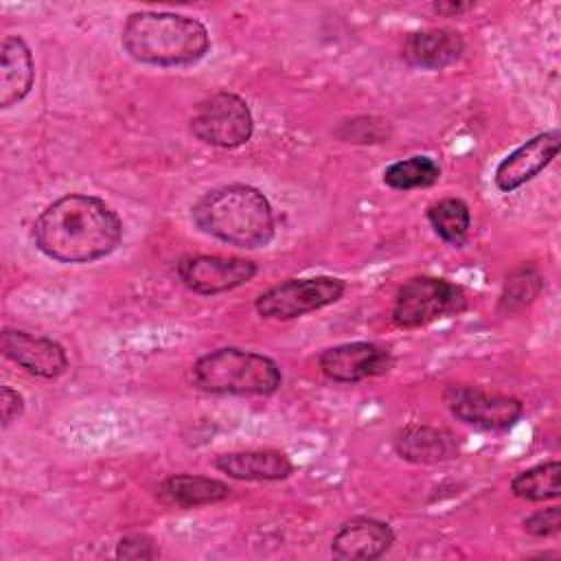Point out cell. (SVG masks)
Returning <instances> with one entry per match:
<instances>
[{
    "label": "cell",
    "instance_id": "obj_22",
    "mask_svg": "<svg viewBox=\"0 0 561 561\" xmlns=\"http://www.w3.org/2000/svg\"><path fill=\"white\" fill-rule=\"evenodd\" d=\"M440 180V167L430 156H410L383 169V184L394 191L427 188Z\"/></svg>",
    "mask_w": 561,
    "mask_h": 561
},
{
    "label": "cell",
    "instance_id": "obj_6",
    "mask_svg": "<svg viewBox=\"0 0 561 561\" xmlns=\"http://www.w3.org/2000/svg\"><path fill=\"white\" fill-rule=\"evenodd\" d=\"M191 134L210 147H241L254 134L250 105L234 92H215L197 103L191 116Z\"/></svg>",
    "mask_w": 561,
    "mask_h": 561
},
{
    "label": "cell",
    "instance_id": "obj_17",
    "mask_svg": "<svg viewBox=\"0 0 561 561\" xmlns=\"http://www.w3.org/2000/svg\"><path fill=\"white\" fill-rule=\"evenodd\" d=\"M35 81V61L20 35H7L0 46V107L9 110L24 101Z\"/></svg>",
    "mask_w": 561,
    "mask_h": 561
},
{
    "label": "cell",
    "instance_id": "obj_12",
    "mask_svg": "<svg viewBox=\"0 0 561 561\" xmlns=\"http://www.w3.org/2000/svg\"><path fill=\"white\" fill-rule=\"evenodd\" d=\"M561 134L557 129L541 131L526 142H522L517 149H513L506 158L500 160L493 173V182L497 191L513 193L533 178H537L559 153Z\"/></svg>",
    "mask_w": 561,
    "mask_h": 561
},
{
    "label": "cell",
    "instance_id": "obj_23",
    "mask_svg": "<svg viewBox=\"0 0 561 561\" xmlns=\"http://www.w3.org/2000/svg\"><path fill=\"white\" fill-rule=\"evenodd\" d=\"M390 134H392L390 121L375 114L351 116L335 127V136L342 142H351V145H381V142H388Z\"/></svg>",
    "mask_w": 561,
    "mask_h": 561
},
{
    "label": "cell",
    "instance_id": "obj_19",
    "mask_svg": "<svg viewBox=\"0 0 561 561\" xmlns=\"http://www.w3.org/2000/svg\"><path fill=\"white\" fill-rule=\"evenodd\" d=\"M541 289H543V276H541L539 267L533 261L517 263L504 276L502 291L497 298V313L508 318V316L524 311L526 307H530L537 300Z\"/></svg>",
    "mask_w": 561,
    "mask_h": 561
},
{
    "label": "cell",
    "instance_id": "obj_3",
    "mask_svg": "<svg viewBox=\"0 0 561 561\" xmlns=\"http://www.w3.org/2000/svg\"><path fill=\"white\" fill-rule=\"evenodd\" d=\"M125 53L140 64L173 68L199 61L210 48L208 28L182 13L134 11L121 28Z\"/></svg>",
    "mask_w": 561,
    "mask_h": 561
},
{
    "label": "cell",
    "instance_id": "obj_10",
    "mask_svg": "<svg viewBox=\"0 0 561 561\" xmlns=\"http://www.w3.org/2000/svg\"><path fill=\"white\" fill-rule=\"evenodd\" d=\"M320 373L337 383H357L392 368V355L373 342H344L318 355Z\"/></svg>",
    "mask_w": 561,
    "mask_h": 561
},
{
    "label": "cell",
    "instance_id": "obj_16",
    "mask_svg": "<svg viewBox=\"0 0 561 561\" xmlns=\"http://www.w3.org/2000/svg\"><path fill=\"white\" fill-rule=\"evenodd\" d=\"M394 451L412 465H436L458 456V440L445 427L410 423L394 434Z\"/></svg>",
    "mask_w": 561,
    "mask_h": 561
},
{
    "label": "cell",
    "instance_id": "obj_20",
    "mask_svg": "<svg viewBox=\"0 0 561 561\" xmlns=\"http://www.w3.org/2000/svg\"><path fill=\"white\" fill-rule=\"evenodd\" d=\"M425 217L434 232L451 245H462L471 226V210L460 197H440L432 202Z\"/></svg>",
    "mask_w": 561,
    "mask_h": 561
},
{
    "label": "cell",
    "instance_id": "obj_11",
    "mask_svg": "<svg viewBox=\"0 0 561 561\" xmlns=\"http://www.w3.org/2000/svg\"><path fill=\"white\" fill-rule=\"evenodd\" d=\"M0 351L7 359L39 379H57L68 368V355L59 342L22 329H4L0 333Z\"/></svg>",
    "mask_w": 561,
    "mask_h": 561
},
{
    "label": "cell",
    "instance_id": "obj_5",
    "mask_svg": "<svg viewBox=\"0 0 561 561\" xmlns=\"http://www.w3.org/2000/svg\"><path fill=\"white\" fill-rule=\"evenodd\" d=\"M467 307L465 287L438 276H412L399 287L390 318L399 329H421L440 318L458 316Z\"/></svg>",
    "mask_w": 561,
    "mask_h": 561
},
{
    "label": "cell",
    "instance_id": "obj_15",
    "mask_svg": "<svg viewBox=\"0 0 561 561\" xmlns=\"http://www.w3.org/2000/svg\"><path fill=\"white\" fill-rule=\"evenodd\" d=\"M215 469L232 480L278 482L294 473V462L280 449H239L215 458Z\"/></svg>",
    "mask_w": 561,
    "mask_h": 561
},
{
    "label": "cell",
    "instance_id": "obj_9",
    "mask_svg": "<svg viewBox=\"0 0 561 561\" xmlns=\"http://www.w3.org/2000/svg\"><path fill=\"white\" fill-rule=\"evenodd\" d=\"M180 283L199 296L232 291L250 283L259 267L250 259L221 254H186L175 265Z\"/></svg>",
    "mask_w": 561,
    "mask_h": 561
},
{
    "label": "cell",
    "instance_id": "obj_4",
    "mask_svg": "<svg viewBox=\"0 0 561 561\" xmlns=\"http://www.w3.org/2000/svg\"><path fill=\"white\" fill-rule=\"evenodd\" d=\"M193 388L210 394H274L283 383L280 366L254 351L224 346L191 366Z\"/></svg>",
    "mask_w": 561,
    "mask_h": 561
},
{
    "label": "cell",
    "instance_id": "obj_2",
    "mask_svg": "<svg viewBox=\"0 0 561 561\" xmlns=\"http://www.w3.org/2000/svg\"><path fill=\"white\" fill-rule=\"evenodd\" d=\"M191 215L202 232L243 250L265 248L276 232L272 204L250 184H224L204 193Z\"/></svg>",
    "mask_w": 561,
    "mask_h": 561
},
{
    "label": "cell",
    "instance_id": "obj_25",
    "mask_svg": "<svg viewBox=\"0 0 561 561\" xmlns=\"http://www.w3.org/2000/svg\"><path fill=\"white\" fill-rule=\"evenodd\" d=\"M522 528L530 537H539V539L552 537L561 530V508L557 504H552L548 508H539L522 522Z\"/></svg>",
    "mask_w": 561,
    "mask_h": 561
},
{
    "label": "cell",
    "instance_id": "obj_21",
    "mask_svg": "<svg viewBox=\"0 0 561 561\" xmlns=\"http://www.w3.org/2000/svg\"><path fill=\"white\" fill-rule=\"evenodd\" d=\"M561 462L559 460H548L539 462L530 469L519 471L511 480V491L515 497L526 500V502H546V500H557L561 495Z\"/></svg>",
    "mask_w": 561,
    "mask_h": 561
},
{
    "label": "cell",
    "instance_id": "obj_7",
    "mask_svg": "<svg viewBox=\"0 0 561 561\" xmlns=\"http://www.w3.org/2000/svg\"><path fill=\"white\" fill-rule=\"evenodd\" d=\"M346 291V283L335 276L287 278L259 294L254 307L267 320H294L337 302Z\"/></svg>",
    "mask_w": 561,
    "mask_h": 561
},
{
    "label": "cell",
    "instance_id": "obj_14",
    "mask_svg": "<svg viewBox=\"0 0 561 561\" xmlns=\"http://www.w3.org/2000/svg\"><path fill=\"white\" fill-rule=\"evenodd\" d=\"M465 53V39L458 31L440 26V28H423L412 31L403 37L401 57L408 66L423 70H443L456 64Z\"/></svg>",
    "mask_w": 561,
    "mask_h": 561
},
{
    "label": "cell",
    "instance_id": "obj_13",
    "mask_svg": "<svg viewBox=\"0 0 561 561\" xmlns=\"http://www.w3.org/2000/svg\"><path fill=\"white\" fill-rule=\"evenodd\" d=\"M394 543L390 524L377 517H351L331 539V554L342 561H373L383 557Z\"/></svg>",
    "mask_w": 561,
    "mask_h": 561
},
{
    "label": "cell",
    "instance_id": "obj_18",
    "mask_svg": "<svg viewBox=\"0 0 561 561\" xmlns=\"http://www.w3.org/2000/svg\"><path fill=\"white\" fill-rule=\"evenodd\" d=\"M230 486L217 478L173 473L156 486V497L171 508H199L230 497Z\"/></svg>",
    "mask_w": 561,
    "mask_h": 561
},
{
    "label": "cell",
    "instance_id": "obj_26",
    "mask_svg": "<svg viewBox=\"0 0 561 561\" xmlns=\"http://www.w3.org/2000/svg\"><path fill=\"white\" fill-rule=\"evenodd\" d=\"M24 412V397L13 390L11 386H2L0 390V414H2V427H9L13 421H18Z\"/></svg>",
    "mask_w": 561,
    "mask_h": 561
},
{
    "label": "cell",
    "instance_id": "obj_1",
    "mask_svg": "<svg viewBox=\"0 0 561 561\" xmlns=\"http://www.w3.org/2000/svg\"><path fill=\"white\" fill-rule=\"evenodd\" d=\"M31 237L57 263H92L118 248L123 224L103 199L68 193L37 215Z\"/></svg>",
    "mask_w": 561,
    "mask_h": 561
},
{
    "label": "cell",
    "instance_id": "obj_24",
    "mask_svg": "<svg viewBox=\"0 0 561 561\" xmlns=\"http://www.w3.org/2000/svg\"><path fill=\"white\" fill-rule=\"evenodd\" d=\"M160 554L156 539L145 535V533H127L118 539L116 543V559H125V561H149L156 559Z\"/></svg>",
    "mask_w": 561,
    "mask_h": 561
},
{
    "label": "cell",
    "instance_id": "obj_27",
    "mask_svg": "<svg viewBox=\"0 0 561 561\" xmlns=\"http://www.w3.org/2000/svg\"><path fill=\"white\" fill-rule=\"evenodd\" d=\"M436 15H443V18H458L467 11H473L476 9V2H460V0H449V2H432L430 7Z\"/></svg>",
    "mask_w": 561,
    "mask_h": 561
},
{
    "label": "cell",
    "instance_id": "obj_8",
    "mask_svg": "<svg viewBox=\"0 0 561 561\" xmlns=\"http://www.w3.org/2000/svg\"><path fill=\"white\" fill-rule=\"evenodd\" d=\"M443 399L449 412L465 425L486 432H504L517 425L524 416V403L517 397L489 392L471 383H451L445 388Z\"/></svg>",
    "mask_w": 561,
    "mask_h": 561
}]
</instances>
